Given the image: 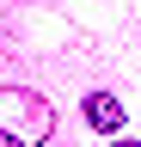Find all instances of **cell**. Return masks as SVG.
I'll list each match as a JSON object with an SVG mask.
<instances>
[{"label":"cell","mask_w":141,"mask_h":147,"mask_svg":"<svg viewBox=\"0 0 141 147\" xmlns=\"http://www.w3.org/2000/svg\"><path fill=\"white\" fill-rule=\"evenodd\" d=\"M49 129H55V110H49L37 92L0 86V141H12V147H43Z\"/></svg>","instance_id":"cell-1"},{"label":"cell","mask_w":141,"mask_h":147,"mask_svg":"<svg viewBox=\"0 0 141 147\" xmlns=\"http://www.w3.org/2000/svg\"><path fill=\"white\" fill-rule=\"evenodd\" d=\"M86 123H92L98 135H117L129 117H123V104L111 98V92H86Z\"/></svg>","instance_id":"cell-2"},{"label":"cell","mask_w":141,"mask_h":147,"mask_svg":"<svg viewBox=\"0 0 141 147\" xmlns=\"http://www.w3.org/2000/svg\"><path fill=\"white\" fill-rule=\"evenodd\" d=\"M117 147H135V141H117Z\"/></svg>","instance_id":"cell-3"}]
</instances>
